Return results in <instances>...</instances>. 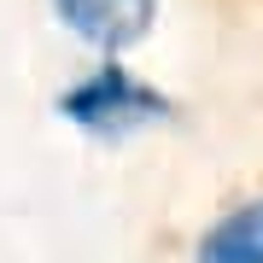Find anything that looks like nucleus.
<instances>
[{"label": "nucleus", "instance_id": "f03ea898", "mask_svg": "<svg viewBox=\"0 0 263 263\" xmlns=\"http://www.w3.org/2000/svg\"><path fill=\"white\" fill-rule=\"evenodd\" d=\"M53 18L65 24L82 47H94L100 59H117V53H129L135 41L152 35L158 0H53Z\"/></svg>", "mask_w": 263, "mask_h": 263}, {"label": "nucleus", "instance_id": "7ed1b4c3", "mask_svg": "<svg viewBox=\"0 0 263 263\" xmlns=\"http://www.w3.org/2000/svg\"><path fill=\"white\" fill-rule=\"evenodd\" d=\"M193 263H263V193L216 211L193 240Z\"/></svg>", "mask_w": 263, "mask_h": 263}, {"label": "nucleus", "instance_id": "f257e3e1", "mask_svg": "<svg viewBox=\"0 0 263 263\" xmlns=\"http://www.w3.org/2000/svg\"><path fill=\"white\" fill-rule=\"evenodd\" d=\"M53 111L65 117L76 135H88V141L123 146V141H135V135H146V129L176 123V100H170L158 82L135 76L123 59H100V65H88L82 76H70L53 94Z\"/></svg>", "mask_w": 263, "mask_h": 263}]
</instances>
